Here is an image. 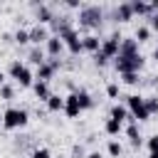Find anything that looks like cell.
Here are the masks:
<instances>
[{
  "label": "cell",
  "mask_w": 158,
  "mask_h": 158,
  "mask_svg": "<svg viewBox=\"0 0 158 158\" xmlns=\"http://www.w3.org/2000/svg\"><path fill=\"white\" fill-rule=\"evenodd\" d=\"M27 32H30V42H32V44H42V42H47L49 35H52V32L47 30V25H35V27L27 30Z\"/></svg>",
  "instance_id": "cell-7"
},
{
  "label": "cell",
  "mask_w": 158,
  "mask_h": 158,
  "mask_svg": "<svg viewBox=\"0 0 158 158\" xmlns=\"http://www.w3.org/2000/svg\"><path fill=\"white\" fill-rule=\"evenodd\" d=\"M12 94H15V89H12L10 84H2V86H0V96H2V99H12Z\"/></svg>",
  "instance_id": "cell-29"
},
{
  "label": "cell",
  "mask_w": 158,
  "mask_h": 158,
  "mask_svg": "<svg viewBox=\"0 0 158 158\" xmlns=\"http://www.w3.org/2000/svg\"><path fill=\"white\" fill-rule=\"evenodd\" d=\"M74 96H77V104H79V109H81V111L94 106V99H91V94H89V91L79 89V91H74Z\"/></svg>",
  "instance_id": "cell-15"
},
{
  "label": "cell",
  "mask_w": 158,
  "mask_h": 158,
  "mask_svg": "<svg viewBox=\"0 0 158 158\" xmlns=\"http://www.w3.org/2000/svg\"><path fill=\"white\" fill-rule=\"evenodd\" d=\"M114 67H116L118 74H138L143 69V57L141 54H136V57H116Z\"/></svg>",
  "instance_id": "cell-2"
},
{
  "label": "cell",
  "mask_w": 158,
  "mask_h": 158,
  "mask_svg": "<svg viewBox=\"0 0 158 158\" xmlns=\"http://www.w3.org/2000/svg\"><path fill=\"white\" fill-rule=\"evenodd\" d=\"M138 54V42L131 40V37H121V44H118V57H136Z\"/></svg>",
  "instance_id": "cell-8"
},
{
  "label": "cell",
  "mask_w": 158,
  "mask_h": 158,
  "mask_svg": "<svg viewBox=\"0 0 158 158\" xmlns=\"http://www.w3.org/2000/svg\"><path fill=\"white\" fill-rule=\"evenodd\" d=\"M44 49H47V54H49L52 59H57V57L62 54V49H64V42H62L57 35H49V40L44 42Z\"/></svg>",
  "instance_id": "cell-9"
},
{
  "label": "cell",
  "mask_w": 158,
  "mask_h": 158,
  "mask_svg": "<svg viewBox=\"0 0 158 158\" xmlns=\"http://www.w3.org/2000/svg\"><path fill=\"white\" fill-rule=\"evenodd\" d=\"M106 94H109V99H116L118 96V84H109L106 86Z\"/></svg>",
  "instance_id": "cell-31"
},
{
  "label": "cell",
  "mask_w": 158,
  "mask_h": 158,
  "mask_svg": "<svg viewBox=\"0 0 158 158\" xmlns=\"http://www.w3.org/2000/svg\"><path fill=\"white\" fill-rule=\"evenodd\" d=\"M148 37H151V27H148V25H138V30H136V37H133V40H136V42H146Z\"/></svg>",
  "instance_id": "cell-23"
},
{
  "label": "cell",
  "mask_w": 158,
  "mask_h": 158,
  "mask_svg": "<svg viewBox=\"0 0 158 158\" xmlns=\"http://www.w3.org/2000/svg\"><path fill=\"white\" fill-rule=\"evenodd\" d=\"M148 158H158V151L156 153H148Z\"/></svg>",
  "instance_id": "cell-38"
},
{
  "label": "cell",
  "mask_w": 158,
  "mask_h": 158,
  "mask_svg": "<svg viewBox=\"0 0 158 158\" xmlns=\"http://www.w3.org/2000/svg\"><path fill=\"white\" fill-rule=\"evenodd\" d=\"M143 104H146V111H148V116L158 111V99H156V96H153V99H143Z\"/></svg>",
  "instance_id": "cell-27"
},
{
  "label": "cell",
  "mask_w": 158,
  "mask_h": 158,
  "mask_svg": "<svg viewBox=\"0 0 158 158\" xmlns=\"http://www.w3.org/2000/svg\"><path fill=\"white\" fill-rule=\"evenodd\" d=\"M27 123V111L25 109H17V106H10L2 111V126L5 128H22Z\"/></svg>",
  "instance_id": "cell-3"
},
{
  "label": "cell",
  "mask_w": 158,
  "mask_h": 158,
  "mask_svg": "<svg viewBox=\"0 0 158 158\" xmlns=\"http://www.w3.org/2000/svg\"><path fill=\"white\" fill-rule=\"evenodd\" d=\"M123 153V146L118 143V141H109V156H114V158H118Z\"/></svg>",
  "instance_id": "cell-25"
},
{
  "label": "cell",
  "mask_w": 158,
  "mask_h": 158,
  "mask_svg": "<svg viewBox=\"0 0 158 158\" xmlns=\"http://www.w3.org/2000/svg\"><path fill=\"white\" fill-rule=\"evenodd\" d=\"M94 62H96L99 67H104V64H109V57H104L101 52H96V54H94Z\"/></svg>",
  "instance_id": "cell-32"
},
{
  "label": "cell",
  "mask_w": 158,
  "mask_h": 158,
  "mask_svg": "<svg viewBox=\"0 0 158 158\" xmlns=\"http://www.w3.org/2000/svg\"><path fill=\"white\" fill-rule=\"evenodd\" d=\"M153 57H156V59H158V44H156V49H153Z\"/></svg>",
  "instance_id": "cell-39"
},
{
  "label": "cell",
  "mask_w": 158,
  "mask_h": 158,
  "mask_svg": "<svg viewBox=\"0 0 158 158\" xmlns=\"http://www.w3.org/2000/svg\"><path fill=\"white\" fill-rule=\"evenodd\" d=\"M52 20H54L52 10H49L47 5H40V7H37V25H47V22H52Z\"/></svg>",
  "instance_id": "cell-17"
},
{
  "label": "cell",
  "mask_w": 158,
  "mask_h": 158,
  "mask_svg": "<svg viewBox=\"0 0 158 158\" xmlns=\"http://www.w3.org/2000/svg\"><path fill=\"white\" fill-rule=\"evenodd\" d=\"M32 91H35V96H37L40 101H47V99H49V84H47V81H37V79H35Z\"/></svg>",
  "instance_id": "cell-14"
},
{
  "label": "cell",
  "mask_w": 158,
  "mask_h": 158,
  "mask_svg": "<svg viewBox=\"0 0 158 158\" xmlns=\"http://www.w3.org/2000/svg\"><path fill=\"white\" fill-rule=\"evenodd\" d=\"M15 42H17V44H27V42H30V32H27V30H17V32H15Z\"/></svg>",
  "instance_id": "cell-26"
},
{
  "label": "cell",
  "mask_w": 158,
  "mask_h": 158,
  "mask_svg": "<svg viewBox=\"0 0 158 158\" xmlns=\"http://www.w3.org/2000/svg\"><path fill=\"white\" fill-rule=\"evenodd\" d=\"M44 104H47V109H49V111H62V109H64V99H62V96H57V94H49V99H47Z\"/></svg>",
  "instance_id": "cell-21"
},
{
  "label": "cell",
  "mask_w": 158,
  "mask_h": 158,
  "mask_svg": "<svg viewBox=\"0 0 158 158\" xmlns=\"http://www.w3.org/2000/svg\"><path fill=\"white\" fill-rule=\"evenodd\" d=\"M116 20H118V22H128V20H133L131 2H118V7H116Z\"/></svg>",
  "instance_id": "cell-13"
},
{
  "label": "cell",
  "mask_w": 158,
  "mask_h": 158,
  "mask_svg": "<svg viewBox=\"0 0 158 158\" xmlns=\"http://www.w3.org/2000/svg\"><path fill=\"white\" fill-rule=\"evenodd\" d=\"M22 69H25V62H20V59H12V62H10V69H7V72H10V77H12L15 81H17V77H20V72H22Z\"/></svg>",
  "instance_id": "cell-22"
},
{
  "label": "cell",
  "mask_w": 158,
  "mask_h": 158,
  "mask_svg": "<svg viewBox=\"0 0 158 158\" xmlns=\"http://www.w3.org/2000/svg\"><path fill=\"white\" fill-rule=\"evenodd\" d=\"M118 44H121V35L114 32V35H109L106 40H101L99 52H101L104 57H109V59H116V57H118Z\"/></svg>",
  "instance_id": "cell-5"
},
{
  "label": "cell",
  "mask_w": 158,
  "mask_h": 158,
  "mask_svg": "<svg viewBox=\"0 0 158 158\" xmlns=\"http://www.w3.org/2000/svg\"><path fill=\"white\" fill-rule=\"evenodd\" d=\"M30 62H32V64H37V67L44 62V54H42V49H40V47H35V49L30 52Z\"/></svg>",
  "instance_id": "cell-24"
},
{
  "label": "cell",
  "mask_w": 158,
  "mask_h": 158,
  "mask_svg": "<svg viewBox=\"0 0 158 158\" xmlns=\"http://www.w3.org/2000/svg\"><path fill=\"white\" fill-rule=\"evenodd\" d=\"M86 158H101V153H99V151H91V153H89Z\"/></svg>",
  "instance_id": "cell-36"
},
{
  "label": "cell",
  "mask_w": 158,
  "mask_h": 158,
  "mask_svg": "<svg viewBox=\"0 0 158 158\" xmlns=\"http://www.w3.org/2000/svg\"><path fill=\"white\" fill-rule=\"evenodd\" d=\"M32 158H52V153L47 148H35L32 151Z\"/></svg>",
  "instance_id": "cell-30"
},
{
  "label": "cell",
  "mask_w": 158,
  "mask_h": 158,
  "mask_svg": "<svg viewBox=\"0 0 158 158\" xmlns=\"http://www.w3.org/2000/svg\"><path fill=\"white\" fill-rule=\"evenodd\" d=\"M104 17V10L99 5H81L79 10V25L81 27H99Z\"/></svg>",
  "instance_id": "cell-1"
},
{
  "label": "cell",
  "mask_w": 158,
  "mask_h": 158,
  "mask_svg": "<svg viewBox=\"0 0 158 158\" xmlns=\"http://www.w3.org/2000/svg\"><path fill=\"white\" fill-rule=\"evenodd\" d=\"M146 148H148V153H156V151H158V133L146 141Z\"/></svg>",
  "instance_id": "cell-28"
},
{
  "label": "cell",
  "mask_w": 158,
  "mask_h": 158,
  "mask_svg": "<svg viewBox=\"0 0 158 158\" xmlns=\"http://www.w3.org/2000/svg\"><path fill=\"white\" fill-rule=\"evenodd\" d=\"M69 118H77L79 114H81V109H79V104H77V96H74V91L69 94V96H64V109H62Z\"/></svg>",
  "instance_id": "cell-10"
},
{
  "label": "cell",
  "mask_w": 158,
  "mask_h": 158,
  "mask_svg": "<svg viewBox=\"0 0 158 158\" xmlns=\"http://www.w3.org/2000/svg\"><path fill=\"white\" fill-rule=\"evenodd\" d=\"M99 47H101V40L96 37V35H86V37H81V49L84 52H99Z\"/></svg>",
  "instance_id": "cell-12"
},
{
  "label": "cell",
  "mask_w": 158,
  "mask_h": 158,
  "mask_svg": "<svg viewBox=\"0 0 158 158\" xmlns=\"http://www.w3.org/2000/svg\"><path fill=\"white\" fill-rule=\"evenodd\" d=\"M59 69V59H44L40 67H37V81H49L52 79V74Z\"/></svg>",
  "instance_id": "cell-6"
},
{
  "label": "cell",
  "mask_w": 158,
  "mask_h": 158,
  "mask_svg": "<svg viewBox=\"0 0 158 158\" xmlns=\"http://www.w3.org/2000/svg\"><path fill=\"white\" fill-rule=\"evenodd\" d=\"M2 84H5V72L0 69V86H2Z\"/></svg>",
  "instance_id": "cell-37"
},
{
  "label": "cell",
  "mask_w": 158,
  "mask_h": 158,
  "mask_svg": "<svg viewBox=\"0 0 158 158\" xmlns=\"http://www.w3.org/2000/svg\"><path fill=\"white\" fill-rule=\"evenodd\" d=\"M121 128H123V123H121V121H116V118H106V123H104V131H106L109 136H118V133H121Z\"/></svg>",
  "instance_id": "cell-20"
},
{
  "label": "cell",
  "mask_w": 158,
  "mask_h": 158,
  "mask_svg": "<svg viewBox=\"0 0 158 158\" xmlns=\"http://www.w3.org/2000/svg\"><path fill=\"white\" fill-rule=\"evenodd\" d=\"M64 5H67V7H72V10H77V7L81 10V2H79V0H67Z\"/></svg>",
  "instance_id": "cell-34"
},
{
  "label": "cell",
  "mask_w": 158,
  "mask_h": 158,
  "mask_svg": "<svg viewBox=\"0 0 158 158\" xmlns=\"http://www.w3.org/2000/svg\"><path fill=\"white\" fill-rule=\"evenodd\" d=\"M126 104L131 109L133 121H148V111H146V104H143V96L141 94H128L126 96Z\"/></svg>",
  "instance_id": "cell-4"
},
{
  "label": "cell",
  "mask_w": 158,
  "mask_h": 158,
  "mask_svg": "<svg viewBox=\"0 0 158 158\" xmlns=\"http://www.w3.org/2000/svg\"><path fill=\"white\" fill-rule=\"evenodd\" d=\"M123 84H138V74H121Z\"/></svg>",
  "instance_id": "cell-33"
},
{
  "label": "cell",
  "mask_w": 158,
  "mask_h": 158,
  "mask_svg": "<svg viewBox=\"0 0 158 158\" xmlns=\"http://www.w3.org/2000/svg\"><path fill=\"white\" fill-rule=\"evenodd\" d=\"M109 118H116V121H121V123H123L126 118H133V116H131V114H128V111H126L123 106L114 104V106H111V114H109Z\"/></svg>",
  "instance_id": "cell-18"
},
{
  "label": "cell",
  "mask_w": 158,
  "mask_h": 158,
  "mask_svg": "<svg viewBox=\"0 0 158 158\" xmlns=\"http://www.w3.org/2000/svg\"><path fill=\"white\" fill-rule=\"evenodd\" d=\"M126 136H128V141H131V146H133V148H138V146H141V131H138L136 121H131V123L126 126Z\"/></svg>",
  "instance_id": "cell-16"
},
{
  "label": "cell",
  "mask_w": 158,
  "mask_h": 158,
  "mask_svg": "<svg viewBox=\"0 0 158 158\" xmlns=\"http://www.w3.org/2000/svg\"><path fill=\"white\" fill-rule=\"evenodd\" d=\"M17 84H20V86H32V84H35V74L30 72V67H27V64H25V69L20 72V77H17Z\"/></svg>",
  "instance_id": "cell-19"
},
{
  "label": "cell",
  "mask_w": 158,
  "mask_h": 158,
  "mask_svg": "<svg viewBox=\"0 0 158 158\" xmlns=\"http://www.w3.org/2000/svg\"><path fill=\"white\" fill-rule=\"evenodd\" d=\"M151 30H158V12L151 15Z\"/></svg>",
  "instance_id": "cell-35"
},
{
  "label": "cell",
  "mask_w": 158,
  "mask_h": 158,
  "mask_svg": "<svg viewBox=\"0 0 158 158\" xmlns=\"http://www.w3.org/2000/svg\"><path fill=\"white\" fill-rule=\"evenodd\" d=\"M131 10H133V15H141V17H151L153 15L151 2H141V0H131Z\"/></svg>",
  "instance_id": "cell-11"
}]
</instances>
